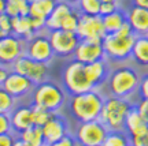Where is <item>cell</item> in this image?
I'll return each instance as SVG.
<instances>
[{"label": "cell", "instance_id": "1", "mask_svg": "<svg viewBox=\"0 0 148 146\" xmlns=\"http://www.w3.org/2000/svg\"><path fill=\"white\" fill-rule=\"evenodd\" d=\"M140 78V70L133 66L119 64L114 68L111 67L107 81L103 85L107 89V93L104 96H115L130 100L133 94L137 93Z\"/></svg>", "mask_w": 148, "mask_h": 146}, {"label": "cell", "instance_id": "35", "mask_svg": "<svg viewBox=\"0 0 148 146\" xmlns=\"http://www.w3.org/2000/svg\"><path fill=\"white\" fill-rule=\"evenodd\" d=\"M140 98L148 100V71L141 74L140 78V84H138V90H137Z\"/></svg>", "mask_w": 148, "mask_h": 146}, {"label": "cell", "instance_id": "34", "mask_svg": "<svg viewBox=\"0 0 148 146\" xmlns=\"http://www.w3.org/2000/svg\"><path fill=\"white\" fill-rule=\"evenodd\" d=\"M0 29L5 34H12V16L7 12L0 14Z\"/></svg>", "mask_w": 148, "mask_h": 146}, {"label": "cell", "instance_id": "14", "mask_svg": "<svg viewBox=\"0 0 148 146\" xmlns=\"http://www.w3.org/2000/svg\"><path fill=\"white\" fill-rule=\"evenodd\" d=\"M73 59L84 64L97 62L104 58V51L100 40H79L78 45L74 51Z\"/></svg>", "mask_w": 148, "mask_h": 146}, {"label": "cell", "instance_id": "8", "mask_svg": "<svg viewBox=\"0 0 148 146\" xmlns=\"http://www.w3.org/2000/svg\"><path fill=\"white\" fill-rule=\"evenodd\" d=\"M108 128L100 119L81 122L74 130V138L84 146H100L106 138Z\"/></svg>", "mask_w": 148, "mask_h": 146}, {"label": "cell", "instance_id": "26", "mask_svg": "<svg viewBox=\"0 0 148 146\" xmlns=\"http://www.w3.org/2000/svg\"><path fill=\"white\" fill-rule=\"evenodd\" d=\"M30 0H7L5 12L12 18L21 15H29Z\"/></svg>", "mask_w": 148, "mask_h": 146}, {"label": "cell", "instance_id": "40", "mask_svg": "<svg viewBox=\"0 0 148 146\" xmlns=\"http://www.w3.org/2000/svg\"><path fill=\"white\" fill-rule=\"evenodd\" d=\"M132 4L140 5V7H144V8H148V0H132Z\"/></svg>", "mask_w": 148, "mask_h": 146}, {"label": "cell", "instance_id": "47", "mask_svg": "<svg viewBox=\"0 0 148 146\" xmlns=\"http://www.w3.org/2000/svg\"><path fill=\"white\" fill-rule=\"evenodd\" d=\"M145 120H147V123H148V112H147V115H145Z\"/></svg>", "mask_w": 148, "mask_h": 146}, {"label": "cell", "instance_id": "7", "mask_svg": "<svg viewBox=\"0 0 148 146\" xmlns=\"http://www.w3.org/2000/svg\"><path fill=\"white\" fill-rule=\"evenodd\" d=\"M25 55L33 60L51 64L55 59L52 45L48 38V30L34 33L30 38L25 41Z\"/></svg>", "mask_w": 148, "mask_h": 146}, {"label": "cell", "instance_id": "20", "mask_svg": "<svg viewBox=\"0 0 148 146\" xmlns=\"http://www.w3.org/2000/svg\"><path fill=\"white\" fill-rule=\"evenodd\" d=\"M74 8V5L66 3V1H60L59 0L58 4L55 5L52 12L45 21V29L47 30H55V29H60V25L63 22L64 16L69 14L70 11Z\"/></svg>", "mask_w": 148, "mask_h": 146}, {"label": "cell", "instance_id": "21", "mask_svg": "<svg viewBox=\"0 0 148 146\" xmlns=\"http://www.w3.org/2000/svg\"><path fill=\"white\" fill-rule=\"evenodd\" d=\"M36 31L33 29L32 21L29 15H21L12 18V34L16 37H19L22 40L26 41L27 38L34 34Z\"/></svg>", "mask_w": 148, "mask_h": 146}, {"label": "cell", "instance_id": "25", "mask_svg": "<svg viewBox=\"0 0 148 146\" xmlns=\"http://www.w3.org/2000/svg\"><path fill=\"white\" fill-rule=\"evenodd\" d=\"M145 126H148L147 120L140 115V112L133 105V108L129 111V113L126 116V120H125V131H126L127 134H133L136 131L141 130Z\"/></svg>", "mask_w": 148, "mask_h": 146}, {"label": "cell", "instance_id": "36", "mask_svg": "<svg viewBox=\"0 0 148 146\" xmlns=\"http://www.w3.org/2000/svg\"><path fill=\"white\" fill-rule=\"evenodd\" d=\"M8 132H12L10 115L0 113V134H8Z\"/></svg>", "mask_w": 148, "mask_h": 146}, {"label": "cell", "instance_id": "44", "mask_svg": "<svg viewBox=\"0 0 148 146\" xmlns=\"http://www.w3.org/2000/svg\"><path fill=\"white\" fill-rule=\"evenodd\" d=\"M73 146H84V145H82V143H81V142H79V141H77V139H74V143H73Z\"/></svg>", "mask_w": 148, "mask_h": 146}, {"label": "cell", "instance_id": "13", "mask_svg": "<svg viewBox=\"0 0 148 146\" xmlns=\"http://www.w3.org/2000/svg\"><path fill=\"white\" fill-rule=\"evenodd\" d=\"M77 36L79 40H103L106 30L103 26V18L100 15H81L77 27Z\"/></svg>", "mask_w": 148, "mask_h": 146}, {"label": "cell", "instance_id": "42", "mask_svg": "<svg viewBox=\"0 0 148 146\" xmlns=\"http://www.w3.org/2000/svg\"><path fill=\"white\" fill-rule=\"evenodd\" d=\"M5 4H7V0H0V14L5 12Z\"/></svg>", "mask_w": 148, "mask_h": 146}, {"label": "cell", "instance_id": "28", "mask_svg": "<svg viewBox=\"0 0 148 146\" xmlns=\"http://www.w3.org/2000/svg\"><path fill=\"white\" fill-rule=\"evenodd\" d=\"M100 0H78L74 5L81 15H99L100 12Z\"/></svg>", "mask_w": 148, "mask_h": 146}, {"label": "cell", "instance_id": "24", "mask_svg": "<svg viewBox=\"0 0 148 146\" xmlns=\"http://www.w3.org/2000/svg\"><path fill=\"white\" fill-rule=\"evenodd\" d=\"M16 136H19L22 141H25L30 146H47L45 141H44L42 128L38 126H32V127L23 130L19 134H16Z\"/></svg>", "mask_w": 148, "mask_h": 146}, {"label": "cell", "instance_id": "38", "mask_svg": "<svg viewBox=\"0 0 148 146\" xmlns=\"http://www.w3.org/2000/svg\"><path fill=\"white\" fill-rule=\"evenodd\" d=\"M16 135L14 132H8V134H0V146H12L15 141Z\"/></svg>", "mask_w": 148, "mask_h": 146}, {"label": "cell", "instance_id": "31", "mask_svg": "<svg viewBox=\"0 0 148 146\" xmlns=\"http://www.w3.org/2000/svg\"><path fill=\"white\" fill-rule=\"evenodd\" d=\"M32 108H33V124L38 126V127H42L53 115V112L45 109V108H41V107L32 105Z\"/></svg>", "mask_w": 148, "mask_h": 146}, {"label": "cell", "instance_id": "37", "mask_svg": "<svg viewBox=\"0 0 148 146\" xmlns=\"http://www.w3.org/2000/svg\"><path fill=\"white\" fill-rule=\"evenodd\" d=\"M74 139H75V138H74L73 134H67V135H64L62 139L53 142V143H51V145H48V146H73Z\"/></svg>", "mask_w": 148, "mask_h": 146}, {"label": "cell", "instance_id": "46", "mask_svg": "<svg viewBox=\"0 0 148 146\" xmlns=\"http://www.w3.org/2000/svg\"><path fill=\"white\" fill-rule=\"evenodd\" d=\"M3 36H4V33H3V31H1V29H0V38H1Z\"/></svg>", "mask_w": 148, "mask_h": 146}, {"label": "cell", "instance_id": "2", "mask_svg": "<svg viewBox=\"0 0 148 146\" xmlns=\"http://www.w3.org/2000/svg\"><path fill=\"white\" fill-rule=\"evenodd\" d=\"M106 96L100 89H92L84 93L71 94L67 98L66 107L77 123L89 122L100 117V112L104 104Z\"/></svg>", "mask_w": 148, "mask_h": 146}, {"label": "cell", "instance_id": "43", "mask_svg": "<svg viewBox=\"0 0 148 146\" xmlns=\"http://www.w3.org/2000/svg\"><path fill=\"white\" fill-rule=\"evenodd\" d=\"M60 1H66V3H69V4H71V5H75L78 0H60Z\"/></svg>", "mask_w": 148, "mask_h": 146}, {"label": "cell", "instance_id": "4", "mask_svg": "<svg viewBox=\"0 0 148 146\" xmlns=\"http://www.w3.org/2000/svg\"><path fill=\"white\" fill-rule=\"evenodd\" d=\"M67 98L69 94L64 90L63 85L58 84L52 79H47L34 86L29 103L36 107L45 108L53 113H58L63 109V107L67 103Z\"/></svg>", "mask_w": 148, "mask_h": 146}, {"label": "cell", "instance_id": "9", "mask_svg": "<svg viewBox=\"0 0 148 146\" xmlns=\"http://www.w3.org/2000/svg\"><path fill=\"white\" fill-rule=\"evenodd\" d=\"M48 38L52 45L55 58L73 59L74 51L79 42V37L74 31H66L63 29L48 30Z\"/></svg>", "mask_w": 148, "mask_h": 146}, {"label": "cell", "instance_id": "17", "mask_svg": "<svg viewBox=\"0 0 148 146\" xmlns=\"http://www.w3.org/2000/svg\"><path fill=\"white\" fill-rule=\"evenodd\" d=\"M126 22L136 36H148V8L132 4L126 10Z\"/></svg>", "mask_w": 148, "mask_h": 146}, {"label": "cell", "instance_id": "10", "mask_svg": "<svg viewBox=\"0 0 148 146\" xmlns=\"http://www.w3.org/2000/svg\"><path fill=\"white\" fill-rule=\"evenodd\" d=\"M11 70L25 75L34 85L49 79V64L33 60L26 55H22L19 59H16L15 63L11 66Z\"/></svg>", "mask_w": 148, "mask_h": 146}, {"label": "cell", "instance_id": "16", "mask_svg": "<svg viewBox=\"0 0 148 146\" xmlns=\"http://www.w3.org/2000/svg\"><path fill=\"white\" fill-rule=\"evenodd\" d=\"M41 128H42V134H44V141H45L47 146L59 141V139H62L64 135L70 134L67 120L64 119L59 112L53 113L52 117L48 120Z\"/></svg>", "mask_w": 148, "mask_h": 146}, {"label": "cell", "instance_id": "19", "mask_svg": "<svg viewBox=\"0 0 148 146\" xmlns=\"http://www.w3.org/2000/svg\"><path fill=\"white\" fill-rule=\"evenodd\" d=\"M130 60H133L137 68H145L148 71V36L136 37Z\"/></svg>", "mask_w": 148, "mask_h": 146}, {"label": "cell", "instance_id": "32", "mask_svg": "<svg viewBox=\"0 0 148 146\" xmlns=\"http://www.w3.org/2000/svg\"><path fill=\"white\" fill-rule=\"evenodd\" d=\"M127 135L130 139V146H148V126Z\"/></svg>", "mask_w": 148, "mask_h": 146}, {"label": "cell", "instance_id": "18", "mask_svg": "<svg viewBox=\"0 0 148 146\" xmlns=\"http://www.w3.org/2000/svg\"><path fill=\"white\" fill-rule=\"evenodd\" d=\"M110 70L111 66L107 59H101L97 62L85 64V73H86V77L89 79L90 85L93 86V89H100L104 85L107 77L110 74Z\"/></svg>", "mask_w": 148, "mask_h": 146}, {"label": "cell", "instance_id": "15", "mask_svg": "<svg viewBox=\"0 0 148 146\" xmlns=\"http://www.w3.org/2000/svg\"><path fill=\"white\" fill-rule=\"evenodd\" d=\"M11 120V127H12V132L14 134H19L23 130H26L33 124V108L32 104L29 101H22L18 103L16 107L11 111L10 113Z\"/></svg>", "mask_w": 148, "mask_h": 146}, {"label": "cell", "instance_id": "48", "mask_svg": "<svg viewBox=\"0 0 148 146\" xmlns=\"http://www.w3.org/2000/svg\"><path fill=\"white\" fill-rule=\"evenodd\" d=\"M100 146H101V145H100Z\"/></svg>", "mask_w": 148, "mask_h": 146}, {"label": "cell", "instance_id": "11", "mask_svg": "<svg viewBox=\"0 0 148 146\" xmlns=\"http://www.w3.org/2000/svg\"><path fill=\"white\" fill-rule=\"evenodd\" d=\"M34 86L36 85L29 78H26L25 75H22L19 73L12 71V70L8 73L7 78L4 79V82L1 85V88L7 93H10L12 97H15L18 100V103L25 101V98H30V94H32Z\"/></svg>", "mask_w": 148, "mask_h": 146}, {"label": "cell", "instance_id": "41", "mask_svg": "<svg viewBox=\"0 0 148 146\" xmlns=\"http://www.w3.org/2000/svg\"><path fill=\"white\" fill-rule=\"evenodd\" d=\"M12 146H30L29 143H26L25 141H22L19 136H16L15 141H14V143H12Z\"/></svg>", "mask_w": 148, "mask_h": 146}, {"label": "cell", "instance_id": "39", "mask_svg": "<svg viewBox=\"0 0 148 146\" xmlns=\"http://www.w3.org/2000/svg\"><path fill=\"white\" fill-rule=\"evenodd\" d=\"M10 71H11L10 67H7V66H4V64H0V86L3 85L4 79L7 78V75H8Z\"/></svg>", "mask_w": 148, "mask_h": 146}, {"label": "cell", "instance_id": "22", "mask_svg": "<svg viewBox=\"0 0 148 146\" xmlns=\"http://www.w3.org/2000/svg\"><path fill=\"white\" fill-rule=\"evenodd\" d=\"M58 1L59 0H30L29 15L42 18L47 21V18L52 12L55 5L58 4Z\"/></svg>", "mask_w": 148, "mask_h": 146}, {"label": "cell", "instance_id": "33", "mask_svg": "<svg viewBox=\"0 0 148 146\" xmlns=\"http://www.w3.org/2000/svg\"><path fill=\"white\" fill-rule=\"evenodd\" d=\"M119 8H123L121 5V0H119V1H106V3H101L99 15L106 16V15H108V14H112L114 11L119 10ZM123 10H125V8H123Z\"/></svg>", "mask_w": 148, "mask_h": 146}, {"label": "cell", "instance_id": "45", "mask_svg": "<svg viewBox=\"0 0 148 146\" xmlns=\"http://www.w3.org/2000/svg\"><path fill=\"white\" fill-rule=\"evenodd\" d=\"M101 3H106V1H119V0H100Z\"/></svg>", "mask_w": 148, "mask_h": 146}, {"label": "cell", "instance_id": "12", "mask_svg": "<svg viewBox=\"0 0 148 146\" xmlns=\"http://www.w3.org/2000/svg\"><path fill=\"white\" fill-rule=\"evenodd\" d=\"M25 55V40L14 34H5L0 38V64L10 67Z\"/></svg>", "mask_w": 148, "mask_h": 146}, {"label": "cell", "instance_id": "29", "mask_svg": "<svg viewBox=\"0 0 148 146\" xmlns=\"http://www.w3.org/2000/svg\"><path fill=\"white\" fill-rule=\"evenodd\" d=\"M18 104V100L12 97L10 93H7L4 89L0 86V113L10 115L11 111L14 109Z\"/></svg>", "mask_w": 148, "mask_h": 146}, {"label": "cell", "instance_id": "27", "mask_svg": "<svg viewBox=\"0 0 148 146\" xmlns=\"http://www.w3.org/2000/svg\"><path fill=\"white\" fill-rule=\"evenodd\" d=\"M101 146H130V139L125 130L108 131Z\"/></svg>", "mask_w": 148, "mask_h": 146}, {"label": "cell", "instance_id": "23", "mask_svg": "<svg viewBox=\"0 0 148 146\" xmlns=\"http://www.w3.org/2000/svg\"><path fill=\"white\" fill-rule=\"evenodd\" d=\"M101 18H103V26L106 33H115L126 23V14L123 8H119L114 11L112 14H108Z\"/></svg>", "mask_w": 148, "mask_h": 146}, {"label": "cell", "instance_id": "6", "mask_svg": "<svg viewBox=\"0 0 148 146\" xmlns=\"http://www.w3.org/2000/svg\"><path fill=\"white\" fill-rule=\"evenodd\" d=\"M62 85L69 96L84 93L93 89L85 73V64L74 59H70L66 63L62 71Z\"/></svg>", "mask_w": 148, "mask_h": 146}, {"label": "cell", "instance_id": "30", "mask_svg": "<svg viewBox=\"0 0 148 146\" xmlns=\"http://www.w3.org/2000/svg\"><path fill=\"white\" fill-rule=\"evenodd\" d=\"M79 18H81V14L79 11L74 7L73 10L70 11L67 15L64 16L63 22L60 25V29H63L66 31H77V27H78V23H79Z\"/></svg>", "mask_w": 148, "mask_h": 146}, {"label": "cell", "instance_id": "3", "mask_svg": "<svg viewBox=\"0 0 148 146\" xmlns=\"http://www.w3.org/2000/svg\"><path fill=\"white\" fill-rule=\"evenodd\" d=\"M136 37H137L136 33L132 30V27L129 26L127 22L115 33H106V36L101 40L104 58L108 62L129 60Z\"/></svg>", "mask_w": 148, "mask_h": 146}, {"label": "cell", "instance_id": "5", "mask_svg": "<svg viewBox=\"0 0 148 146\" xmlns=\"http://www.w3.org/2000/svg\"><path fill=\"white\" fill-rule=\"evenodd\" d=\"M134 103L129 98H122L115 96H106L99 119L104 123L108 131L125 130V120L129 111L133 108Z\"/></svg>", "mask_w": 148, "mask_h": 146}]
</instances>
